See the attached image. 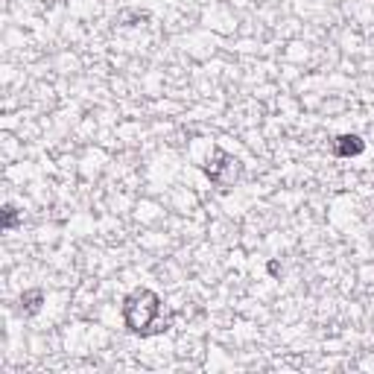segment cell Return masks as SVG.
<instances>
[{
  "label": "cell",
  "instance_id": "1",
  "mask_svg": "<svg viewBox=\"0 0 374 374\" xmlns=\"http://www.w3.org/2000/svg\"><path fill=\"white\" fill-rule=\"evenodd\" d=\"M158 313H161V296L152 293L146 287L132 289V293L123 298V322H126L129 334H137V337L158 334L161 330V328H155Z\"/></svg>",
  "mask_w": 374,
  "mask_h": 374
},
{
  "label": "cell",
  "instance_id": "2",
  "mask_svg": "<svg viewBox=\"0 0 374 374\" xmlns=\"http://www.w3.org/2000/svg\"><path fill=\"white\" fill-rule=\"evenodd\" d=\"M205 176L211 178V185H216L219 190H228L240 182L243 164L234 155H228L226 149H214V158L205 164Z\"/></svg>",
  "mask_w": 374,
  "mask_h": 374
},
{
  "label": "cell",
  "instance_id": "3",
  "mask_svg": "<svg viewBox=\"0 0 374 374\" xmlns=\"http://www.w3.org/2000/svg\"><path fill=\"white\" fill-rule=\"evenodd\" d=\"M363 149H366V144H363V137H359V135H339L337 141H334V152H337L339 158L359 155Z\"/></svg>",
  "mask_w": 374,
  "mask_h": 374
},
{
  "label": "cell",
  "instance_id": "4",
  "mask_svg": "<svg viewBox=\"0 0 374 374\" xmlns=\"http://www.w3.org/2000/svg\"><path fill=\"white\" fill-rule=\"evenodd\" d=\"M21 304H24V307L30 310V313H35L38 304H41V289H33V293H26V296L21 298Z\"/></svg>",
  "mask_w": 374,
  "mask_h": 374
},
{
  "label": "cell",
  "instance_id": "5",
  "mask_svg": "<svg viewBox=\"0 0 374 374\" xmlns=\"http://www.w3.org/2000/svg\"><path fill=\"white\" fill-rule=\"evenodd\" d=\"M18 226V211H15V205H6L3 207V228H15Z\"/></svg>",
  "mask_w": 374,
  "mask_h": 374
}]
</instances>
